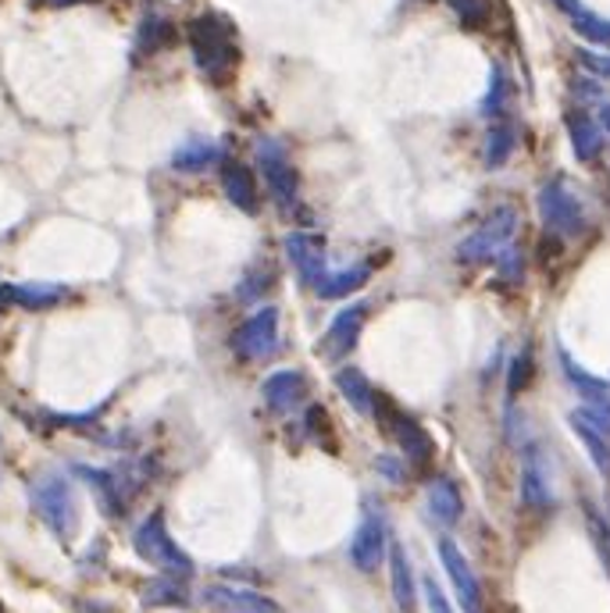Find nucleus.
Returning <instances> with one entry per match:
<instances>
[{
    "label": "nucleus",
    "mask_w": 610,
    "mask_h": 613,
    "mask_svg": "<svg viewBox=\"0 0 610 613\" xmlns=\"http://www.w3.org/2000/svg\"><path fill=\"white\" fill-rule=\"evenodd\" d=\"M189 50H193V64L200 75H208L214 86H225L239 68V44L233 22L214 15H200L189 22Z\"/></svg>",
    "instance_id": "obj_1"
},
{
    "label": "nucleus",
    "mask_w": 610,
    "mask_h": 613,
    "mask_svg": "<svg viewBox=\"0 0 610 613\" xmlns=\"http://www.w3.org/2000/svg\"><path fill=\"white\" fill-rule=\"evenodd\" d=\"M30 503L39 514V521H44L61 542H68L79 531V499H75L72 482H68L61 471L36 474L30 485Z\"/></svg>",
    "instance_id": "obj_2"
},
{
    "label": "nucleus",
    "mask_w": 610,
    "mask_h": 613,
    "mask_svg": "<svg viewBox=\"0 0 610 613\" xmlns=\"http://www.w3.org/2000/svg\"><path fill=\"white\" fill-rule=\"evenodd\" d=\"M132 550L140 553V561L157 567L161 575H175V578L193 575V561H189L179 542L172 539V531L165 524V514L161 510L143 517V524L136 528V535H132Z\"/></svg>",
    "instance_id": "obj_3"
},
{
    "label": "nucleus",
    "mask_w": 610,
    "mask_h": 613,
    "mask_svg": "<svg viewBox=\"0 0 610 613\" xmlns=\"http://www.w3.org/2000/svg\"><path fill=\"white\" fill-rule=\"evenodd\" d=\"M389 553V524H386V510L375 496L361 503V524L354 531V542H350V561L364 575H375L383 567Z\"/></svg>",
    "instance_id": "obj_4"
},
{
    "label": "nucleus",
    "mask_w": 610,
    "mask_h": 613,
    "mask_svg": "<svg viewBox=\"0 0 610 613\" xmlns=\"http://www.w3.org/2000/svg\"><path fill=\"white\" fill-rule=\"evenodd\" d=\"M536 208H539L542 225H547L550 233L567 236V239L586 233V211H582V200L564 186V179H550L547 186H542L536 197Z\"/></svg>",
    "instance_id": "obj_5"
},
{
    "label": "nucleus",
    "mask_w": 610,
    "mask_h": 613,
    "mask_svg": "<svg viewBox=\"0 0 610 613\" xmlns=\"http://www.w3.org/2000/svg\"><path fill=\"white\" fill-rule=\"evenodd\" d=\"M514 228H518V214H514V208H496L465 243H460L457 257L468 264L493 261V257L514 239Z\"/></svg>",
    "instance_id": "obj_6"
},
{
    "label": "nucleus",
    "mask_w": 610,
    "mask_h": 613,
    "mask_svg": "<svg viewBox=\"0 0 610 613\" xmlns=\"http://www.w3.org/2000/svg\"><path fill=\"white\" fill-rule=\"evenodd\" d=\"M257 168H261L275 203L293 208L296 197H301V172L293 168L286 146H282L279 140H261L257 143Z\"/></svg>",
    "instance_id": "obj_7"
},
{
    "label": "nucleus",
    "mask_w": 610,
    "mask_h": 613,
    "mask_svg": "<svg viewBox=\"0 0 610 613\" xmlns=\"http://www.w3.org/2000/svg\"><path fill=\"white\" fill-rule=\"evenodd\" d=\"M239 361H265L279 346V307H261L228 339Z\"/></svg>",
    "instance_id": "obj_8"
},
{
    "label": "nucleus",
    "mask_w": 610,
    "mask_h": 613,
    "mask_svg": "<svg viewBox=\"0 0 610 613\" xmlns=\"http://www.w3.org/2000/svg\"><path fill=\"white\" fill-rule=\"evenodd\" d=\"M439 564L446 570V578H450L454 592L460 599V606L465 613H482V585H479V575L471 570L468 556L460 553V546L454 539H439Z\"/></svg>",
    "instance_id": "obj_9"
},
{
    "label": "nucleus",
    "mask_w": 610,
    "mask_h": 613,
    "mask_svg": "<svg viewBox=\"0 0 610 613\" xmlns=\"http://www.w3.org/2000/svg\"><path fill=\"white\" fill-rule=\"evenodd\" d=\"M392 432V439H397L400 446V453L411 460L414 468H429L432 464V457H436V443H432V435L418 425V421L411 414H403L397 411V406H389V425Z\"/></svg>",
    "instance_id": "obj_10"
},
{
    "label": "nucleus",
    "mask_w": 610,
    "mask_h": 613,
    "mask_svg": "<svg viewBox=\"0 0 610 613\" xmlns=\"http://www.w3.org/2000/svg\"><path fill=\"white\" fill-rule=\"evenodd\" d=\"M521 503L532 510H550L553 507V482H550V464L542 457L539 446H525L521 460Z\"/></svg>",
    "instance_id": "obj_11"
},
{
    "label": "nucleus",
    "mask_w": 610,
    "mask_h": 613,
    "mask_svg": "<svg viewBox=\"0 0 610 613\" xmlns=\"http://www.w3.org/2000/svg\"><path fill=\"white\" fill-rule=\"evenodd\" d=\"M282 247H286L290 264L296 268V275H301L304 285H318L325 275H329V264H325V247H321L318 236H310V233H290Z\"/></svg>",
    "instance_id": "obj_12"
},
{
    "label": "nucleus",
    "mask_w": 610,
    "mask_h": 613,
    "mask_svg": "<svg viewBox=\"0 0 610 613\" xmlns=\"http://www.w3.org/2000/svg\"><path fill=\"white\" fill-rule=\"evenodd\" d=\"M75 474L83 479L93 493H97V503L107 517H126L129 507V488L121 482L118 471H104V468H90V464H75Z\"/></svg>",
    "instance_id": "obj_13"
},
{
    "label": "nucleus",
    "mask_w": 610,
    "mask_h": 613,
    "mask_svg": "<svg viewBox=\"0 0 610 613\" xmlns=\"http://www.w3.org/2000/svg\"><path fill=\"white\" fill-rule=\"evenodd\" d=\"M564 126H567V135H572V150H575V157L582 161V165H593V161L603 157L607 132H603V126L593 115H586V111H567L564 115Z\"/></svg>",
    "instance_id": "obj_14"
},
{
    "label": "nucleus",
    "mask_w": 610,
    "mask_h": 613,
    "mask_svg": "<svg viewBox=\"0 0 610 613\" xmlns=\"http://www.w3.org/2000/svg\"><path fill=\"white\" fill-rule=\"evenodd\" d=\"M307 375L304 372H290V367H282V372L268 375L265 386H261V397L275 414H290L293 406H301L307 397Z\"/></svg>",
    "instance_id": "obj_15"
},
{
    "label": "nucleus",
    "mask_w": 610,
    "mask_h": 613,
    "mask_svg": "<svg viewBox=\"0 0 610 613\" xmlns=\"http://www.w3.org/2000/svg\"><path fill=\"white\" fill-rule=\"evenodd\" d=\"M364 318H368V304H350L343 310H336V318L329 325V335H325V353H329L332 361L347 357V353L357 346Z\"/></svg>",
    "instance_id": "obj_16"
},
{
    "label": "nucleus",
    "mask_w": 610,
    "mask_h": 613,
    "mask_svg": "<svg viewBox=\"0 0 610 613\" xmlns=\"http://www.w3.org/2000/svg\"><path fill=\"white\" fill-rule=\"evenodd\" d=\"M203 599L225 613H282L275 599L250 592V589H228V585H211V589L203 592Z\"/></svg>",
    "instance_id": "obj_17"
},
{
    "label": "nucleus",
    "mask_w": 610,
    "mask_h": 613,
    "mask_svg": "<svg viewBox=\"0 0 610 613\" xmlns=\"http://www.w3.org/2000/svg\"><path fill=\"white\" fill-rule=\"evenodd\" d=\"M386 561H389V592H392V603H397L400 613H414V570H411V561H407V553L400 542H392L389 553H386Z\"/></svg>",
    "instance_id": "obj_18"
},
{
    "label": "nucleus",
    "mask_w": 610,
    "mask_h": 613,
    "mask_svg": "<svg viewBox=\"0 0 610 613\" xmlns=\"http://www.w3.org/2000/svg\"><path fill=\"white\" fill-rule=\"evenodd\" d=\"M558 361H561L564 378L572 381V389L578 392L582 400H586V403H610V381H607V378L589 375L586 367H582L564 346H558Z\"/></svg>",
    "instance_id": "obj_19"
},
{
    "label": "nucleus",
    "mask_w": 610,
    "mask_h": 613,
    "mask_svg": "<svg viewBox=\"0 0 610 613\" xmlns=\"http://www.w3.org/2000/svg\"><path fill=\"white\" fill-rule=\"evenodd\" d=\"M222 189L225 197L236 203L239 211L254 214L257 211V182H254V172L247 165H239V161H222Z\"/></svg>",
    "instance_id": "obj_20"
},
{
    "label": "nucleus",
    "mask_w": 610,
    "mask_h": 613,
    "mask_svg": "<svg viewBox=\"0 0 610 613\" xmlns=\"http://www.w3.org/2000/svg\"><path fill=\"white\" fill-rule=\"evenodd\" d=\"M64 285H54V282H22V285H4L0 296L8 299V304H19L25 310H47L54 304H61L64 299Z\"/></svg>",
    "instance_id": "obj_21"
},
{
    "label": "nucleus",
    "mask_w": 610,
    "mask_h": 613,
    "mask_svg": "<svg viewBox=\"0 0 610 613\" xmlns=\"http://www.w3.org/2000/svg\"><path fill=\"white\" fill-rule=\"evenodd\" d=\"M222 161H225V146L211 143V140H186L172 154V168L175 172H203L211 165H222Z\"/></svg>",
    "instance_id": "obj_22"
},
{
    "label": "nucleus",
    "mask_w": 610,
    "mask_h": 613,
    "mask_svg": "<svg viewBox=\"0 0 610 613\" xmlns=\"http://www.w3.org/2000/svg\"><path fill=\"white\" fill-rule=\"evenodd\" d=\"M567 421H572V432L582 439V446H586V453L596 464V471H600L603 479H610V435L596 428L593 421H586L578 411H572V417H567Z\"/></svg>",
    "instance_id": "obj_23"
},
{
    "label": "nucleus",
    "mask_w": 610,
    "mask_h": 613,
    "mask_svg": "<svg viewBox=\"0 0 610 613\" xmlns=\"http://www.w3.org/2000/svg\"><path fill=\"white\" fill-rule=\"evenodd\" d=\"M172 39H175V25L165 15H157V11H146L140 30H136V58H151V54L165 50Z\"/></svg>",
    "instance_id": "obj_24"
},
{
    "label": "nucleus",
    "mask_w": 610,
    "mask_h": 613,
    "mask_svg": "<svg viewBox=\"0 0 610 613\" xmlns=\"http://www.w3.org/2000/svg\"><path fill=\"white\" fill-rule=\"evenodd\" d=\"M336 389L343 392L347 403L354 406L357 414H375V389H372V381L364 378V372H357V367H339L336 372Z\"/></svg>",
    "instance_id": "obj_25"
},
{
    "label": "nucleus",
    "mask_w": 610,
    "mask_h": 613,
    "mask_svg": "<svg viewBox=\"0 0 610 613\" xmlns=\"http://www.w3.org/2000/svg\"><path fill=\"white\" fill-rule=\"evenodd\" d=\"M429 510L439 524L454 528L465 514V499H460V488L450 479H436L429 485Z\"/></svg>",
    "instance_id": "obj_26"
},
{
    "label": "nucleus",
    "mask_w": 610,
    "mask_h": 613,
    "mask_svg": "<svg viewBox=\"0 0 610 613\" xmlns=\"http://www.w3.org/2000/svg\"><path fill=\"white\" fill-rule=\"evenodd\" d=\"M368 275H372V268L368 264H354V268H343V271H329V275H325L318 285H315V293L321 296V299H343V296H350V293H357L364 282H368Z\"/></svg>",
    "instance_id": "obj_27"
},
{
    "label": "nucleus",
    "mask_w": 610,
    "mask_h": 613,
    "mask_svg": "<svg viewBox=\"0 0 610 613\" xmlns=\"http://www.w3.org/2000/svg\"><path fill=\"white\" fill-rule=\"evenodd\" d=\"M514 146H518V140H514V126H507V121H496V126L490 129V135H485V168L496 172L504 168Z\"/></svg>",
    "instance_id": "obj_28"
},
{
    "label": "nucleus",
    "mask_w": 610,
    "mask_h": 613,
    "mask_svg": "<svg viewBox=\"0 0 610 613\" xmlns=\"http://www.w3.org/2000/svg\"><path fill=\"white\" fill-rule=\"evenodd\" d=\"M146 606H186V585L175 575H161L143 589Z\"/></svg>",
    "instance_id": "obj_29"
},
{
    "label": "nucleus",
    "mask_w": 610,
    "mask_h": 613,
    "mask_svg": "<svg viewBox=\"0 0 610 613\" xmlns=\"http://www.w3.org/2000/svg\"><path fill=\"white\" fill-rule=\"evenodd\" d=\"M507 97H511V83H507L504 64H493V72H490V90H485L479 111H482L485 118L504 115V111H507Z\"/></svg>",
    "instance_id": "obj_30"
},
{
    "label": "nucleus",
    "mask_w": 610,
    "mask_h": 613,
    "mask_svg": "<svg viewBox=\"0 0 610 613\" xmlns=\"http://www.w3.org/2000/svg\"><path fill=\"white\" fill-rule=\"evenodd\" d=\"M572 30L582 39H586V44H593V47H610V22L600 19L589 8H582L578 15H572Z\"/></svg>",
    "instance_id": "obj_31"
},
{
    "label": "nucleus",
    "mask_w": 610,
    "mask_h": 613,
    "mask_svg": "<svg viewBox=\"0 0 610 613\" xmlns=\"http://www.w3.org/2000/svg\"><path fill=\"white\" fill-rule=\"evenodd\" d=\"M532 372H536V367H532V350H521L518 357L511 361V367H507V397L511 400L518 397L528 381H532Z\"/></svg>",
    "instance_id": "obj_32"
},
{
    "label": "nucleus",
    "mask_w": 610,
    "mask_h": 613,
    "mask_svg": "<svg viewBox=\"0 0 610 613\" xmlns=\"http://www.w3.org/2000/svg\"><path fill=\"white\" fill-rule=\"evenodd\" d=\"M586 524H589L593 546H596V553H600V564L607 567V575H610V524L593 507H586Z\"/></svg>",
    "instance_id": "obj_33"
},
{
    "label": "nucleus",
    "mask_w": 610,
    "mask_h": 613,
    "mask_svg": "<svg viewBox=\"0 0 610 613\" xmlns=\"http://www.w3.org/2000/svg\"><path fill=\"white\" fill-rule=\"evenodd\" d=\"M268 290H271V268H257V271H247V279L239 282L236 296L243 304H254V299H261Z\"/></svg>",
    "instance_id": "obj_34"
},
{
    "label": "nucleus",
    "mask_w": 610,
    "mask_h": 613,
    "mask_svg": "<svg viewBox=\"0 0 610 613\" xmlns=\"http://www.w3.org/2000/svg\"><path fill=\"white\" fill-rule=\"evenodd\" d=\"M446 4H450V11L460 19L465 30H482V25H485V4H482V0H446Z\"/></svg>",
    "instance_id": "obj_35"
},
{
    "label": "nucleus",
    "mask_w": 610,
    "mask_h": 613,
    "mask_svg": "<svg viewBox=\"0 0 610 613\" xmlns=\"http://www.w3.org/2000/svg\"><path fill=\"white\" fill-rule=\"evenodd\" d=\"M493 261H496L500 275H504L507 282H521V279H525V257H521L518 247H511V243L493 257Z\"/></svg>",
    "instance_id": "obj_36"
},
{
    "label": "nucleus",
    "mask_w": 610,
    "mask_h": 613,
    "mask_svg": "<svg viewBox=\"0 0 610 613\" xmlns=\"http://www.w3.org/2000/svg\"><path fill=\"white\" fill-rule=\"evenodd\" d=\"M578 64L586 68L589 75L610 79V54H596V50H578Z\"/></svg>",
    "instance_id": "obj_37"
},
{
    "label": "nucleus",
    "mask_w": 610,
    "mask_h": 613,
    "mask_svg": "<svg viewBox=\"0 0 610 613\" xmlns=\"http://www.w3.org/2000/svg\"><path fill=\"white\" fill-rule=\"evenodd\" d=\"M422 585H425L429 613H454V606H450V599H446V596H443V589H439V581H436V578H422Z\"/></svg>",
    "instance_id": "obj_38"
},
{
    "label": "nucleus",
    "mask_w": 610,
    "mask_h": 613,
    "mask_svg": "<svg viewBox=\"0 0 610 613\" xmlns=\"http://www.w3.org/2000/svg\"><path fill=\"white\" fill-rule=\"evenodd\" d=\"M375 468H378V474H383V479H389L392 485H403L407 482V471H403V464L397 457H389V453H383L375 460Z\"/></svg>",
    "instance_id": "obj_39"
},
{
    "label": "nucleus",
    "mask_w": 610,
    "mask_h": 613,
    "mask_svg": "<svg viewBox=\"0 0 610 613\" xmlns=\"http://www.w3.org/2000/svg\"><path fill=\"white\" fill-rule=\"evenodd\" d=\"M575 93L582 101H596V104H603L607 97H603V86L600 83H593V79H578L575 83Z\"/></svg>",
    "instance_id": "obj_40"
},
{
    "label": "nucleus",
    "mask_w": 610,
    "mask_h": 613,
    "mask_svg": "<svg viewBox=\"0 0 610 613\" xmlns=\"http://www.w3.org/2000/svg\"><path fill=\"white\" fill-rule=\"evenodd\" d=\"M75 613H112V610H107L104 603H90V599H79Z\"/></svg>",
    "instance_id": "obj_41"
},
{
    "label": "nucleus",
    "mask_w": 610,
    "mask_h": 613,
    "mask_svg": "<svg viewBox=\"0 0 610 613\" xmlns=\"http://www.w3.org/2000/svg\"><path fill=\"white\" fill-rule=\"evenodd\" d=\"M553 4H558V8L564 11L567 19H572V15H578V11L586 8V4H582V0H553Z\"/></svg>",
    "instance_id": "obj_42"
},
{
    "label": "nucleus",
    "mask_w": 610,
    "mask_h": 613,
    "mask_svg": "<svg viewBox=\"0 0 610 613\" xmlns=\"http://www.w3.org/2000/svg\"><path fill=\"white\" fill-rule=\"evenodd\" d=\"M47 8H75V4H93V0H39Z\"/></svg>",
    "instance_id": "obj_43"
},
{
    "label": "nucleus",
    "mask_w": 610,
    "mask_h": 613,
    "mask_svg": "<svg viewBox=\"0 0 610 613\" xmlns=\"http://www.w3.org/2000/svg\"><path fill=\"white\" fill-rule=\"evenodd\" d=\"M600 126H603V132L610 135V101L600 104Z\"/></svg>",
    "instance_id": "obj_44"
}]
</instances>
